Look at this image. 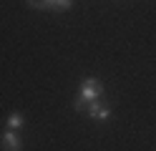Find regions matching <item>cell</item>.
Wrapping results in <instances>:
<instances>
[{
	"label": "cell",
	"mask_w": 156,
	"mask_h": 151,
	"mask_svg": "<svg viewBox=\"0 0 156 151\" xmlns=\"http://www.w3.org/2000/svg\"><path fill=\"white\" fill-rule=\"evenodd\" d=\"M101 93H103V86H101V81H96V78H86L83 83H81V93H78V98H76V111H86V106L91 103V101H96V98H101Z\"/></svg>",
	"instance_id": "6da1fadb"
},
{
	"label": "cell",
	"mask_w": 156,
	"mask_h": 151,
	"mask_svg": "<svg viewBox=\"0 0 156 151\" xmlns=\"http://www.w3.org/2000/svg\"><path fill=\"white\" fill-rule=\"evenodd\" d=\"M86 113H88L93 121H108V116H111V106L103 103L101 98H96V101H91V103L86 106Z\"/></svg>",
	"instance_id": "7a4b0ae2"
},
{
	"label": "cell",
	"mask_w": 156,
	"mask_h": 151,
	"mask_svg": "<svg viewBox=\"0 0 156 151\" xmlns=\"http://www.w3.org/2000/svg\"><path fill=\"white\" fill-rule=\"evenodd\" d=\"M0 146H3V151H20L23 149V141H20V136H18L15 131L8 128L3 134V138H0Z\"/></svg>",
	"instance_id": "3957f363"
},
{
	"label": "cell",
	"mask_w": 156,
	"mask_h": 151,
	"mask_svg": "<svg viewBox=\"0 0 156 151\" xmlns=\"http://www.w3.org/2000/svg\"><path fill=\"white\" fill-rule=\"evenodd\" d=\"M73 5V0H43L41 10H68Z\"/></svg>",
	"instance_id": "277c9868"
},
{
	"label": "cell",
	"mask_w": 156,
	"mask_h": 151,
	"mask_svg": "<svg viewBox=\"0 0 156 151\" xmlns=\"http://www.w3.org/2000/svg\"><path fill=\"white\" fill-rule=\"evenodd\" d=\"M23 126V113H10V118H8V128L15 131V128H20Z\"/></svg>",
	"instance_id": "5b68a950"
}]
</instances>
